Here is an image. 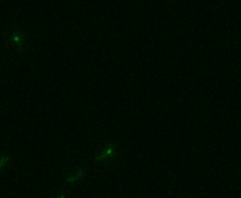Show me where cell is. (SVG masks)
I'll list each match as a JSON object with an SVG mask.
<instances>
[{
	"instance_id": "obj_1",
	"label": "cell",
	"mask_w": 241,
	"mask_h": 198,
	"mask_svg": "<svg viewBox=\"0 0 241 198\" xmlns=\"http://www.w3.org/2000/svg\"><path fill=\"white\" fill-rule=\"evenodd\" d=\"M83 170L81 169L79 170H78L77 173L75 175H72V176H70L69 177H68L67 179H66V182H69V183H72V182H74L75 181H76V180H78V179L80 178L82 176V175H83Z\"/></svg>"
},
{
	"instance_id": "obj_2",
	"label": "cell",
	"mask_w": 241,
	"mask_h": 198,
	"mask_svg": "<svg viewBox=\"0 0 241 198\" xmlns=\"http://www.w3.org/2000/svg\"><path fill=\"white\" fill-rule=\"evenodd\" d=\"M8 160H9V156H4L0 158V170H1V168L4 166V165Z\"/></svg>"
},
{
	"instance_id": "obj_3",
	"label": "cell",
	"mask_w": 241,
	"mask_h": 198,
	"mask_svg": "<svg viewBox=\"0 0 241 198\" xmlns=\"http://www.w3.org/2000/svg\"><path fill=\"white\" fill-rule=\"evenodd\" d=\"M13 40H14V41H16L17 43L18 44V45H21V40H20V38L19 37V35H18V34H14L13 35Z\"/></svg>"
},
{
	"instance_id": "obj_4",
	"label": "cell",
	"mask_w": 241,
	"mask_h": 198,
	"mask_svg": "<svg viewBox=\"0 0 241 198\" xmlns=\"http://www.w3.org/2000/svg\"><path fill=\"white\" fill-rule=\"evenodd\" d=\"M59 198H64V195H63V194H62V195H60L59 197Z\"/></svg>"
}]
</instances>
